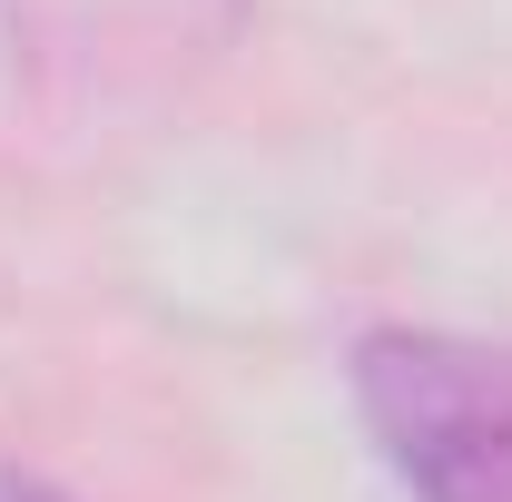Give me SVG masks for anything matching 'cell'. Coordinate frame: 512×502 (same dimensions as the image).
Returning a JSON list of instances; mask_svg holds the SVG:
<instances>
[{
    "mask_svg": "<svg viewBox=\"0 0 512 502\" xmlns=\"http://www.w3.org/2000/svg\"><path fill=\"white\" fill-rule=\"evenodd\" d=\"M0 502H60V493H50L40 473H10V463H0Z\"/></svg>",
    "mask_w": 512,
    "mask_h": 502,
    "instance_id": "obj_2",
    "label": "cell"
},
{
    "mask_svg": "<svg viewBox=\"0 0 512 502\" xmlns=\"http://www.w3.org/2000/svg\"><path fill=\"white\" fill-rule=\"evenodd\" d=\"M355 414L414 502H512V345L384 325L355 345Z\"/></svg>",
    "mask_w": 512,
    "mask_h": 502,
    "instance_id": "obj_1",
    "label": "cell"
}]
</instances>
